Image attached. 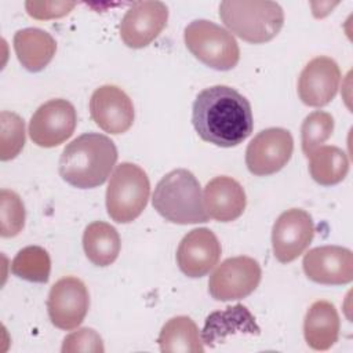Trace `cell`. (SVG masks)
Wrapping results in <instances>:
<instances>
[{
  "label": "cell",
  "mask_w": 353,
  "mask_h": 353,
  "mask_svg": "<svg viewBox=\"0 0 353 353\" xmlns=\"http://www.w3.org/2000/svg\"><path fill=\"white\" fill-rule=\"evenodd\" d=\"M192 123L203 141L221 148L240 145L254 128L248 99L229 85H212L199 92Z\"/></svg>",
  "instance_id": "cell-1"
},
{
  "label": "cell",
  "mask_w": 353,
  "mask_h": 353,
  "mask_svg": "<svg viewBox=\"0 0 353 353\" xmlns=\"http://www.w3.org/2000/svg\"><path fill=\"white\" fill-rule=\"evenodd\" d=\"M117 161L113 141L98 132H87L68 143L59 157V175L79 189L105 183Z\"/></svg>",
  "instance_id": "cell-2"
},
{
  "label": "cell",
  "mask_w": 353,
  "mask_h": 353,
  "mask_svg": "<svg viewBox=\"0 0 353 353\" xmlns=\"http://www.w3.org/2000/svg\"><path fill=\"white\" fill-rule=\"evenodd\" d=\"M152 204L168 222L178 225L208 221L201 186L197 178L185 168L165 174L154 188Z\"/></svg>",
  "instance_id": "cell-3"
},
{
  "label": "cell",
  "mask_w": 353,
  "mask_h": 353,
  "mask_svg": "<svg viewBox=\"0 0 353 353\" xmlns=\"http://www.w3.org/2000/svg\"><path fill=\"white\" fill-rule=\"evenodd\" d=\"M219 18L229 32L252 44L270 41L284 25L283 8L269 0H225Z\"/></svg>",
  "instance_id": "cell-4"
},
{
  "label": "cell",
  "mask_w": 353,
  "mask_h": 353,
  "mask_svg": "<svg viewBox=\"0 0 353 353\" xmlns=\"http://www.w3.org/2000/svg\"><path fill=\"white\" fill-rule=\"evenodd\" d=\"M150 182L148 174L134 163H121L113 171L106 189V210L117 223L135 221L148 204Z\"/></svg>",
  "instance_id": "cell-5"
},
{
  "label": "cell",
  "mask_w": 353,
  "mask_h": 353,
  "mask_svg": "<svg viewBox=\"0 0 353 353\" xmlns=\"http://www.w3.org/2000/svg\"><path fill=\"white\" fill-rule=\"evenodd\" d=\"M183 40L194 58L215 70H230L239 63L240 48L234 36L212 21H192L185 28Z\"/></svg>",
  "instance_id": "cell-6"
},
{
  "label": "cell",
  "mask_w": 353,
  "mask_h": 353,
  "mask_svg": "<svg viewBox=\"0 0 353 353\" xmlns=\"http://www.w3.org/2000/svg\"><path fill=\"white\" fill-rule=\"evenodd\" d=\"M261 277V266L254 258L245 255L228 258L210 276L208 292L215 301H237L254 292Z\"/></svg>",
  "instance_id": "cell-7"
},
{
  "label": "cell",
  "mask_w": 353,
  "mask_h": 353,
  "mask_svg": "<svg viewBox=\"0 0 353 353\" xmlns=\"http://www.w3.org/2000/svg\"><path fill=\"white\" fill-rule=\"evenodd\" d=\"M77 125L74 106L62 98L50 99L33 113L29 135L40 148H54L72 137Z\"/></svg>",
  "instance_id": "cell-8"
},
{
  "label": "cell",
  "mask_w": 353,
  "mask_h": 353,
  "mask_svg": "<svg viewBox=\"0 0 353 353\" xmlns=\"http://www.w3.org/2000/svg\"><path fill=\"white\" fill-rule=\"evenodd\" d=\"M294 139L288 130L279 127L262 130L247 146V168L256 176L276 174L290 161Z\"/></svg>",
  "instance_id": "cell-9"
},
{
  "label": "cell",
  "mask_w": 353,
  "mask_h": 353,
  "mask_svg": "<svg viewBox=\"0 0 353 353\" xmlns=\"http://www.w3.org/2000/svg\"><path fill=\"white\" fill-rule=\"evenodd\" d=\"M90 307V295L85 284L74 277L66 276L54 283L47 299V310L51 323L65 331L77 328Z\"/></svg>",
  "instance_id": "cell-10"
},
{
  "label": "cell",
  "mask_w": 353,
  "mask_h": 353,
  "mask_svg": "<svg viewBox=\"0 0 353 353\" xmlns=\"http://www.w3.org/2000/svg\"><path fill=\"white\" fill-rule=\"evenodd\" d=\"M314 236L313 219L305 210L290 208L274 222L272 229V248L276 259L290 263L309 247Z\"/></svg>",
  "instance_id": "cell-11"
},
{
  "label": "cell",
  "mask_w": 353,
  "mask_h": 353,
  "mask_svg": "<svg viewBox=\"0 0 353 353\" xmlns=\"http://www.w3.org/2000/svg\"><path fill=\"white\" fill-rule=\"evenodd\" d=\"M168 7L161 1H135L120 22V37L130 48L149 46L165 28Z\"/></svg>",
  "instance_id": "cell-12"
},
{
  "label": "cell",
  "mask_w": 353,
  "mask_h": 353,
  "mask_svg": "<svg viewBox=\"0 0 353 353\" xmlns=\"http://www.w3.org/2000/svg\"><path fill=\"white\" fill-rule=\"evenodd\" d=\"M90 113L102 131L113 135L128 131L135 116L130 97L120 87L112 84L102 85L92 92Z\"/></svg>",
  "instance_id": "cell-13"
},
{
  "label": "cell",
  "mask_w": 353,
  "mask_h": 353,
  "mask_svg": "<svg viewBox=\"0 0 353 353\" xmlns=\"http://www.w3.org/2000/svg\"><path fill=\"white\" fill-rule=\"evenodd\" d=\"M309 280L325 285H342L353 280V254L341 245H323L309 250L302 261Z\"/></svg>",
  "instance_id": "cell-14"
},
{
  "label": "cell",
  "mask_w": 353,
  "mask_h": 353,
  "mask_svg": "<svg viewBox=\"0 0 353 353\" xmlns=\"http://www.w3.org/2000/svg\"><path fill=\"white\" fill-rule=\"evenodd\" d=\"M341 81L338 63L330 57H316L306 63L298 79L299 99L312 108L328 105L336 95Z\"/></svg>",
  "instance_id": "cell-15"
},
{
  "label": "cell",
  "mask_w": 353,
  "mask_h": 353,
  "mask_svg": "<svg viewBox=\"0 0 353 353\" xmlns=\"http://www.w3.org/2000/svg\"><path fill=\"white\" fill-rule=\"evenodd\" d=\"M221 251L216 236L207 228H197L181 240L176 250V263L188 277H203L218 263Z\"/></svg>",
  "instance_id": "cell-16"
},
{
  "label": "cell",
  "mask_w": 353,
  "mask_h": 353,
  "mask_svg": "<svg viewBox=\"0 0 353 353\" xmlns=\"http://www.w3.org/2000/svg\"><path fill=\"white\" fill-rule=\"evenodd\" d=\"M203 203L208 218L232 222L244 212L247 197L243 186L236 179L221 175L205 185Z\"/></svg>",
  "instance_id": "cell-17"
},
{
  "label": "cell",
  "mask_w": 353,
  "mask_h": 353,
  "mask_svg": "<svg viewBox=\"0 0 353 353\" xmlns=\"http://www.w3.org/2000/svg\"><path fill=\"white\" fill-rule=\"evenodd\" d=\"M341 321L335 306L328 301H316L306 312L303 335L309 347L328 350L339 336Z\"/></svg>",
  "instance_id": "cell-18"
},
{
  "label": "cell",
  "mask_w": 353,
  "mask_h": 353,
  "mask_svg": "<svg viewBox=\"0 0 353 353\" xmlns=\"http://www.w3.org/2000/svg\"><path fill=\"white\" fill-rule=\"evenodd\" d=\"M14 50L18 61L29 72L43 70L54 58L57 43L54 37L39 28H25L14 36Z\"/></svg>",
  "instance_id": "cell-19"
},
{
  "label": "cell",
  "mask_w": 353,
  "mask_h": 353,
  "mask_svg": "<svg viewBox=\"0 0 353 353\" xmlns=\"http://www.w3.org/2000/svg\"><path fill=\"white\" fill-rule=\"evenodd\" d=\"M83 248L91 263L102 268L109 266L120 254L119 232L108 222L95 221L84 229Z\"/></svg>",
  "instance_id": "cell-20"
},
{
  "label": "cell",
  "mask_w": 353,
  "mask_h": 353,
  "mask_svg": "<svg viewBox=\"0 0 353 353\" xmlns=\"http://www.w3.org/2000/svg\"><path fill=\"white\" fill-rule=\"evenodd\" d=\"M157 343L163 353H203V339L196 323L188 316L170 319L161 328Z\"/></svg>",
  "instance_id": "cell-21"
},
{
  "label": "cell",
  "mask_w": 353,
  "mask_h": 353,
  "mask_svg": "<svg viewBox=\"0 0 353 353\" xmlns=\"http://www.w3.org/2000/svg\"><path fill=\"white\" fill-rule=\"evenodd\" d=\"M309 172L319 185H336L349 172L347 154L338 146H320L309 154Z\"/></svg>",
  "instance_id": "cell-22"
},
{
  "label": "cell",
  "mask_w": 353,
  "mask_h": 353,
  "mask_svg": "<svg viewBox=\"0 0 353 353\" xmlns=\"http://www.w3.org/2000/svg\"><path fill=\"white\" fill-rule=\"evenodd\" d=\"M14 276L32 283H47L51 272L48 252L39 245H28L18 251L11 262Z\"/></svg>",
  "instance_id": "cell-23"
},
{
  "label": "cell",
  "mask_w": 353,
  "mask_h": 353,
  "mask_svg": "<svg viewBox=\"0 0 353 353\" xmlns=\"http://www.w3.org/2000/svg\"><path fill=\"white\" fill-rule=\"evenodd\" d=\"M334 131V117L324 110H314L305 117L301 127L302 152L306 157L320 148Z\"/></svg>",
  "instance_id": "cell-24"
},
{
  "label": "cell",
  "mask_w": 353,
  "mask_h": 353,
  "mask_svg": "<svg viewBox=\"0 0 353 353\" xmlns=\"http://www.w3.org/2000/svg\"><path fill=\"white\" fill-rule=\"evenodd\" d=\"M0 160L7 161L17 157L25 145V123L12 112L0 113Z\"/></svg>",
  "instance_id": "cell-25"
},
{
  "label": "cell",
  "mask_w": 353,
  "mask_h": 353,
  "mask_svg": "<svg viewBox=\"0 0 353 353\" xmlns=\"http://www.w3.org/2000/svg\"><path fill=\"white\" fill-rule=\"evenodd\" d=\"M0 234L1 237H14L19 234L25 225V205L22 199L12 190L0 192Z\"/></svg>",
  "instance_id": "cell-26"
},
{
  "label": "cell",
  "mask_w": 353,
  "mask_h": 353,
  "mask_svg": "<svg viewBox=\"0 0 353 353\" xmlns=\"http://www.w3.org/2000/svg\"><path fill=\"white\" fill-rule=\"evenodd\" d=\"M62 353L74 352H88V353H102L105 350L101 335L88 327L80 328L63 338Z\"/></svg>",
  "instance_id": "cell-27"
},
{
  "label": "cell",
  "mask_w": 353,
  "mask_h": 353,
  "mask_svg": "<svg viewBox=\"0 0 353 353\" xmlns=\"http://www.w3.org/2000/svg\"><path fill=\"white\" fill-rule=\"evenodd\" d=\"M76 7L74 1H26L28 14L40 21L62 18Z\"/></svg>",
  "instance_id": "cell-28"
}]
</instances>
